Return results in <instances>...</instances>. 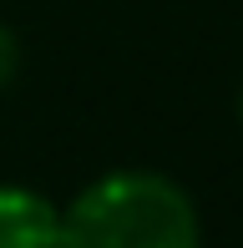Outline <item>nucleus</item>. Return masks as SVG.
<instances>
[{
	"label": "nucleus",
	"instance_id": "1",
	"mask_svg": "<svg viewBox=\"0 0 243 248\" xmlns=\"http://www.w3.org/2000/svg\"><path fill=\"white\" fill-rule=\"evenodd\" d=\"M51 248H203V218L178 177L112 167L61 208Z\"/></svg>",
	"mask_w": 243,
	"mask_h": 248
},
{
	"label": "nucleus",
	"instance_id": "2",
	"mask_svg": "<svg viewBox=\"0 0 243 248\" xmlns=\"http://www.w3.org/2000/svg\"><path fill=\"white\" fill-rule=\"evenodd\" d=\"M61 202L26 183H0V248H51Z\"/></svg>",
	"mask_w": 243,
	"mask_h": 248
},
{
	"label": "nucleus",
	"instance_id": "3",
	"mask_svg": "<svg viewBox=\"0 0 243 248\" xmlns=\"http://www.w3.org/2000/svg\"><path fill=\"white\" fill-rule=\"evenodd\" d=\"M15 76H20V41H15V31L0 20V96L10 92Z\"/></svg>",
	"mask_w": 243,
	"mask_h": 248
},
{
	"label": "nucleus",
	"instance_id": "4",
	"mask_svg": "<svg viewBox=\"0 0 243 248\" xmlns=\"http://www.w3.org/2000/svg\"><path fill=\"white\" fill-rule=\"evenodd\" d=\"M238 117H243V92H238Z\"/></svg>",
	"mask_w": 243,
	"mask_h": 248
}]
</instances>
